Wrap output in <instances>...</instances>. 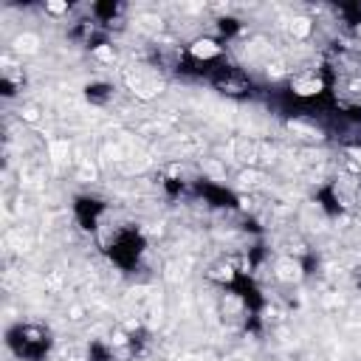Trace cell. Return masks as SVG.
<instances>
[{"label":"cell","instance_id":"obj_1","mask_svg":"<svg viewBox=\"0 0 361 361\" xmlns=\"http://www.w3.org/2000/svg\"><path fill=\"white\" fill-rule=\"evenodd\" d=\"M8 347L20 361H45L51 350V333L39 324H17L8 330Z\"/></svg>","mask_w":361,"mask_h":361},{"label":"cell","instance_id":"obj_3","mask_svg":"<svg viewBox=\"0 0 361 361\" xmlns=\"http://www.w3.org/2000/svg\"><path fill=\"white\" fill-rule=\"evenodd\" d=\"M124 82H127V87H130L133 93H138L141 99H149V96L161 93V87H164L161 71H158L155 65H149V62L133 65V68L124 73Z\"/></svg>","mask_w":361,"mask_h":361},{"label":"cell","instance_id":"obj_4","mask_svg":"<svg viewBox=\"0 0 361 361\" xmlns=\"http://www.w3.org/2000/svg\"><path fill=\"white\" fill-rule=\"evenodd\" d=\"M73 214H76V220H79V226H82V228L96 231V228L102 226L104 203H102V200H96V197H79V200L73 203Z\"/></svg>","mask_w":361,"mask_h":361},{"label":"cell","instance_id":"obj_2","mask_svg":"<svg viewBox=\"0 0 361 361\" xmlns=\"http://www.w3.org/2000/svg\"><path fill=\"white\" fill-rule=\"evenodd\" d=\"M206 79H209L220 93L234 96V99H245V96L254 93V82H251V76H248L240 65H234V62H228V59H223L220 65H214L212 73H209Z\"/></svg>","mask_w":361,"mask_h":361},{"label":"cell","instance_id":"obj_6","mask_svg":"<svg viewBox=\"0 0 361 361\" xmlns=\"http://www.w3.org/2000/svg\"><path fill=\"white\" fill-rule=\"evenodd\" d=\"M353 282H355V288H361V268L353 271Z\"/></svg>","mask_w":361,"mask_h":361},{"label":"cell","instance_id":"obj_5","mask_svg":"<svg viewBox=\"0 0 361 361\" xmlns=\"http://www.w3.org/2000/svg\"><path fill=\"white\" fill-rule=\"evenodd\" d=\"M110 99H113V85H107V82L87 85V102L90 104H110Z\"/></svg>","mask_w":361,"mask_h":361}]
</instances>
